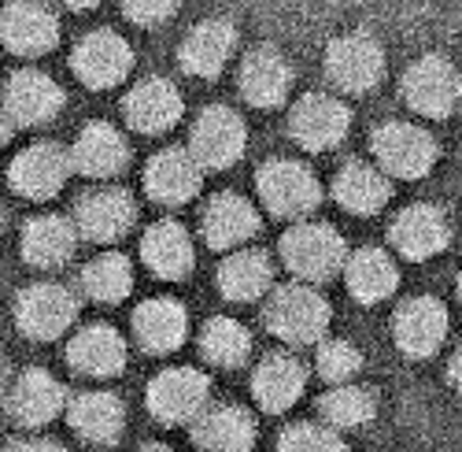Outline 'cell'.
Returning <instances> with one entry per match:
<instances>
[{
  "instance_id": "603a6c76",
  "label": "cell",
  "mask_w": 462,
  "mask_h": 452,
  "mask_svg": "<svg viewBox=\"0 0 462 452\" xmlns=\"http://www.w3.org/2000/svg\"><path fill=\"white\" fill-rule=\"evenodd\" d=\"M181 93L167 79H144L126 93V123L141 134H163L181 119Z\"/></svg>"
},
{
  "instance_id": "8d00e7d4",
  "label": "cell",
  "mask_w": 462,
  "mask_h": 452,
  "mask_svg": "<svg viewBox=\"0 0 462 452\" xmlns=\"http://www.w3.org/2000/svg\"><path fill=\"white\" fill-rule=\"evenodd\" d=\"M200 353L215 367H241L248 360V353H252V334H248L245 323L218 315L200 334Z\"/></svg>"
},
{
  "instance_id": "f6af8a7d",
  "label": "cell",
  "mask_w": 462,
  "mask_h": 452,
  "mask_svg": "<svg viewBox=\"0 0 462 452\" xmlns=\"http://www.w3.org/2000/svg\"><path fill=\"white\" fill-rule=\"evenodd\" d=\"M141 452H174V448H167V445H144Z\"/></svg>"
},
{
  "instance_id": "ab89813d",
  "label": "cell",
  "mask_w": 462,
  "mask_h": 452,
  "mask_svg": "<svg viewBox=\"0 0 462 452\" xmlns=\"http://www.w3.org/2000/svg\"><path fill=\"white\" fill-rule=\"evenodd\" d=\"M123 12L137 26H160L174 15V5H137V0H130V5H123Z\"/></svg>"
},
{
  "instance_id": "8992f818",
  "label": "cell",
  "mask_w": 462,
  "mask_h": 452,
  "mask_svg": "<svg viewBox=\"0 0 462 452\" xmlns=\"http://www.w3.org/2000/svg\"><path fill=\"white\" fill-rule=\"evenodd\" d=\"M255 190L263 204L282 219H300L307 212H315L322 204V185L311 174V167H303L296 160H271L263 164L255 174Z\"/></svg>"
},
{
  "instance_id": "83f0119b",
  "label": "cell",
  "mask_w": 462,
  "mask_h": 452,
  "mask_svg": "<svg viewBox=\"0 0 462 452\" xmlns=\"http://www.w3.org/2000/svg\"><path fill=\"white\" fill-rule=\"evenodd\" d=\"M303 386H307V367L289 353L266 356L252 374V393H255L259 408L274 411V416L278 411H289L300 400Z\"/></svg>"
},
{
  "instance_id": "f35d334b",
  "label": "cell",
  "mask_w": 462,
  "mask_h": 452,
  "mask_svg": "<svg viewBox=\"0 0 462 452\" xmlns=\"http://www.w3.org/2000/svg\"><path fill=\"white\" fill-rule=\"evenodd\" d=\"M278 452H348L337 430L319 423H296L278 438Z\"/></svg>"
},
{
  "instance_id": "836d02e7",
  "label": "cell",
  "mask_w": 462,
  "mask_h": 452,
  "mask_svg": "<svg viewBox=\"0 0 462 452\" xmlns=\"http://www.w3.org/2000/svg\"><path fill=\"white\" fill-rule=\"evenodd\" d=\"M274 282V268L266 252H255V249H245V252H234L222 259L218 268V289L226 300H259Z\"/></svg>"
},
{
  "instance_id": "5bb4252c",
  "label": "cell",
  "mask_w": 462,
  "mask_h": 452,
  "mask_svg": "<svg viewBox=\"0 0 462 452\" xmlns=\"http://www.w3.org/2000/svg\"><path fill=\"white\" fill-rule=\"evenodd\" d=\"M393 337L396 345L414 356V360H426L433 356L444 337H448V312L437 297H411L400 305L396 319H393Z\"/></svg>"
},
{
  "instance_id": "7402d4cb",
  "label": "cell",
  "mask_w": 462,
  "mask_h": 452,
  "mask_svg": "<svg viewBox=\"0 0 462 452\" xmlns=\"http://www.w3.org/2000/svg\"><path fill=\"white\" fill-rule=\"evenodd\" d=\"M67 153H70V167L89 178H111V174L126 171V164H130V145L111 123L82 127L79 141H74Z\"/></svg>"
},
{
  "instance_id": "f546056e",
  "label": "cell",
  "mask_w": 462,
  "mask_h": 452,
  "mask_svg": "<svg viewBox=\"0 0 462 452\" xmlns=\"http://www.w3.org/2000/svg\"><path fill=\"white\" fill-rule=\"evenodd\" d=\"M333 197L344 212L352 215H377L393 197V185H389V174H381L374 164H363V160H352L344 164L340 174L333 178Z\"/></svg>"
},
{
  "instance_id": "b9f144b4",
  "label": "cell",
  "mask_w": 462,
  "mask_h": 452,
  "mask_svg": "<svg viewBox=\"0 0 462 452\" xmlns=\"http://www.w3.org/2000/svg\"><path fill=\"white\" fill-rule=\"evenodd\" d=\"M448 379H451V386L462 393V345L451 353V360H448Z\"/></svg>"
},
{
  "instance_id": "44dd1931",
  "label": "cell",
  "mask_w": 462,
  "mask_h": 452,
  "mask_svg": "<svg viewBox=\"0 0 462 452\" xmlns=\"http://www.w3.org/2000/svg\"><path fill=\"white\" fill-rule=\"evenodd\" d=\"M289 89H292V67L278 49L263 45L241 60V93L248 104L278 108L289 100Z\"/></svg>"
},
{
  "instance_id": "d590c367",
  "label": "cell",
  "mask_w": 462,
  "mask_h": 452,
  "mask_svg": "<svg viewBox=\"0 0 462 452\" xmlns=\"http://www.w3.org/2000/svg\"><path fill=\"white\" fill-rule=\"evenodd\" d=\"M319 411H322V419L337 430H356V427H366L374 416H377V397L374 390L366 386H333L322 400H319Z\"/></svg>"
},
{
  "instance_id": "3957f363",
  "label": "cell",
  "mask_w": 462,
  "mask_h": 452,
  "mask_svg": "<svg viewBox=\"0 0 462 452\" xmlns=\"http://www.w3.org/2000/svg\"><path fill=\"white\" fill-rule=\"evenodd\" d=\"M374 160L381 174L396 178H426L437 164V141L430 130L414 123H384L370 137Z\"/></svg>"
},
{
  "instance_id": "74e56055",
  "label": "cell",
  "mask_w": 462,
  "mask_h": 452,
  "mask_svg": "<svg viewBox=\"0 0 462 452\" xmlns=\"http://www.w3.org/2000/svg\"><path fill=\"white\" fill-rule=\"evenodd\" d=\"M315 367L326 382L333 386H348L359 367H363V353L352 345V342H340V337H333V342H322L319 345V356H315Z\"/></svg>"
},
{
  "instance_id": "7c38bea8",
  "label": "cell",
  "mask_w": 462,
  "mask_h": 452,
  "mask_svg": "<svg viewBox=\"0 0 462 452\" xmlns=\"http://www.w3.org/2000/svg\"><path fill=\"white\" fill-rule=\"evenodd\" d=\"M70 67L89 89H111L134 71V49L115 30H93L74 45Z\"/></svg>"
},
{
  "instance_id": "7bdbcfd3",
  "label": "cell",
  "mask_w": 462,
  "mask_h": 452,
  "mask_svg": "<svg viewBox=\"0 0 462 452\" xmlns=\"http://www.w3.org/2000/svg\"><path fill=\"white\" fill-rule=\"evenodd\" d=\"M8 137H12V119H8L5 104H0V145H8Z\"/></svg>"
},
{
  "instance_id": "e575fe53",
  "label": "cell",
  "mask_w": 462,
  "mask_h": 452,
  "mask_svg": "<svg viewBox=\"0 0 462 452\" xmlns=\"http://www.w3.org/2000/svg\"><path fill=\"white\" fill-rule=\"evenodd\" d=\"M82 289L97 305H119L134 289V268L123 252H104L82 268Z\"/></svg>"
},
{
  "instance_id": "277c9868",
  "label": "cell",
  "mask_w": 462,
  "mask_h": 452,
  "mask_svg": "<svg viewBox=\"0 0 462 452\" xmlns=\"http://www.w3.org/2000/svg\"><path fill=\"white\" fill-rule=\"evenodd\" d=\"M208 397H211V382L197 367H171V371L156 374L144 393L148 411L167 427L197 423L208 411Z\"/></svg>"
},
{
  "instance_id": "30bf717a",
  "label": "cell",
  "mask_w": 462,
  "mask_h": 452,
  "mask_svg": "<svg viewBox=\"0 0 462 452\" xmlns=\"http://www.w3.org/2000/svg\"><path fill=\"white\" fill-rule=\"evenodd\" d=\"M348 127H352L348 104H340L337 97H326V93L300 97L292 104V116H289V130L307 153H326V148H337L344 137H348Z\"/></svg>"
},
{
  "instance_id": "2e32d148",
  "label": "cell",
  "mask_w": 462,
  "mask_h": 452,
  "mask_svg": "<svg viewBox=\"0 0 462 452\" xmlns=\"http://www.w3.org/2000/svg\"><path fill=\"white\" fill-rule=\"evenodd\" d=\"M200 182H204V171L192 160L189 148H163L144 167V190L156 204H171V208L189 204L200 193Z\"/></svg>"
},
{
  "instance_id": "6da1fadb",
  "label": "cell",
  "mask_w": 462,
  "mask_h": 452,
  "mask_svg": "<svg viewBox=\"0 0 462 452\" xmlns=\"http://www.w3.org/2000/svg\"><path fill=\"white\" fill-rule=\"evenodd\" d=\"M263 319H266V330H271L274 337H282V342L311 345V342H322V334L329 326V305H326V297L319 289L292 282V286L274 289Z\"/></svg>"
},
{
  "instance_id": "7dc6e473",
  "label": "cell",
  "mask_w": 462,
  "mask_h": 452,
  "mask_svg": "<svg viewBox=\"0 0 462 452\" xmlns=\"http://www.w3.org/2000/svg\"><path fill=\"white\" fill-rule=\"evenodd\" d=\"M0 226H5V212H0Z\"/></svg>"
},
{
  "instance_id": "f1b7e54d",
  "label": "cell",
  "mask_w": 462,
  "mask_h": 452,
  "mask_svg": "<svg viewBox=\"0 0 462 452\" xmlns=\"http://www.w3.org/2000/svg\"><path fill=\"white\" fill-rule=\"evenodd\" d=\"M255 231H259V212L237 193H218L215 201H208L200 215V234L211 249H237Z\"/></svg>"
},
{
  "instance_id": "ffe728a7",
  "label": "cell",
  "mask_w": 462,
  "mask_h": 452,
  "mask_svg": "<svg viewBox=\"0 0 462 452\" xmlns=\"http://www.w3.org/2000/svg\"><path fill=\"white\" fill-rule=\"evenodd\" d=\"M234 49H237V26L229 19H208L189 30L178 60L197 79H218L226 63L234 60Z\"/></svg>"
},
{
  "instance_id": "52a82bcc",
  "label": "cell",
  "mask_w": 462,
  "mask_h": 452,
  "mask_svg": "<svg viewBox=\"0 0 462 452\" xmlns=\"http://www.w3.org/2000/svg\"><path fill=\"white\" fill-rule=\"evenodd\" d=\"M403 100L418 111V116H430V119L451 116L462 100L458 67L444 56H421L403 74Z\"/></svg>"
},
{
  "instance_id": "1f68e13d",
  "label": "cell",
  "mask_w": 462,
  "mask_h": 452,
  "mask_svg": "<svg viewBox=\"0 0 462 452\" xmlns=\"http://www.w3.org/2000/svg\"><path fill=\"white\" fill-rule=\"evenodd\" d=\"M74 245H79V231L60 215H37L23 226V259L33 268H60L74 256Z\"/></svg>"
},
{
  "instance_id": "5b68a950",
  "label": "cell",
  "mask_w": 462,
  "mask_h": 452,
  "mask_svg": "<svg viewBox=\"0 0 462 452\" xmlns=\"http://www.w3.org/2000/svg\"><path fill=\"white\" fill-rule=\"evenodd\" d=\"M245 145H248L245 119L226 104L204 108L197 123H192L189 153L200 164V171H226L229 164H237L245 156Z\"/></svg>"
},
{
  "instance_id": "7a4b0ae2",
  "label": "cell",
  "mask_w": 462,
  "mask_h": 452,
  "mask_svg": "<svg viewBox=\"0 0 462 452\" xmlns=\"http://www.w3.org/2000/svg\"><path fill=\"white\" fill-rule=\"evenodd\" d=\"M285 268L303 282H326L348 263V245L326 222H296L282 238Z\"/></svg>"
},
{
  "instance_id": "bcb514c9",
  "label": "cell",
  "mask_w": 462,
  "mask_h": 452,
  "mask_svg": "<svg viewBox=\"0 0 462 452\" xmlns=\"http://www.w3.org/2000/svg\"><path fill=\"white\" fill-rule=\"evenodd\" d=\"M458 300H462V275H458Z\"/></svg>"
},
{
  "instance_id": "e0dca14e",
  "label": "cell",
  "mask_w": 462,
  "mask_h": 452,
  "mask_svg": "<svg viewBox=\"0 0 462 452\" xmlns=\"http://www.w3.org/2000/svg\"><path fill=\"white\" fill-rule=\"evenodd\" d=\"M393 249L403 252L407 259L421 263V259H433L437 252L448 249L451 241V226H448V215L433 204H411L403 208L396 219H393Z\"/></svg>"
},
{
  "instance_id": "ee69618b",
  "label": "cell",
  "mask_w": 462,
  "mask_h": 452,
  "mask_svg": "<svg viewBox=\"0 0 462 452\" xmlns=\"http://www.w3.org/2000/svg\"><path fill=\"white\" fill-rule=\"evenodd\" d=\"M5 386H8V363H5V356H0V393H5Z\"/></svg>"
},
{
  "instance_id": "8fae6325",
  "label": "cell",
  "mask_w": 462,
  "mask_h": 452,
  "mask_svg": "<svg viewBox=\"0 0 462 452\" xmlns=\"http://www.w3.org/2000/svg\"><path fill=\"white\" fill-rule=\"evenodd\" d=\"M70 153L52 141H37L30 148H23V153L12 160L8 167V182L12 190L19 197H30V201H49L56 197L67 178H70Z\"/></svg>"
},
{
  "instance_id": "4316f807",
  "label": "cell",
  "mask_w": 462,
  "mask_h": 452,
  "mask_svg": "<svg viewBox=\"0 0 462 452\" xmlns=\"http://www.w3.org/2000/svg\"><path fill=\"white\" fill-rule=\"evenodd\" d=\"M134 334L144 353H174L189 334V312L171 297H152L134 312Z\"/></svg>"
},
{
  "instance_id": "4dcf8cb0",
  "label": "cell",
  "mask_w": 462,
  "mask_h": 452,
  "mask_svg": "<svg viewBox=\"0 0 462 452\" xmlns=\"http://www.w3.org/2000/svg\"><path fill=\"white\" fill-rule=\"evenodd\" d=\"M67 419L79 430V438H86L93 445H111L123 438L126 408L115 393H82L67 404Z\"/></svg>"
},
{
  "instance_id": "ba28073f",
  "label": "cell",
  "mask_w": 462,
  "mask_h": 452,
  "mask_svg": "<svg viewBox=\"0 0 462 452\" xmlns=\"http://www.w3.org/2000/svg\"><path fill=\"white\" fill-rule=\"evenodd\" d=\"M74 319H79V300L56 282L26 286L15 300V323L33 342H56L74 326Z\"/></svg>"
},
{
  "instance_id": "ac0fdd59",
  "label": "cell",
  "mask_w": 462,
  "mask_h": 452,
  "mask_svg": "<svg viewBox=\"0 0 462 452\" xmlns=\"http://www.w3.org/2000/svg\"><path fill=\"white\" fill-rule=\"evenodd\" d=\"M74 222H79L82 238L107 245V241H119L137 222V204L126 190H93L74 208Z\"/></svg>"
},
{
  "instance_id": "9c48e42d",
  "label": "cell",
  "mask_w": 462,
  "mask_h": 452,
  "mask_svg": "<svg viewBox=\"0 0 462 452\" xmlns=\"http://www.w3.org/2000/svg\"><path fill=\"white\" fill-rule=\"evenodd\" d=\"M326 74L344 93H366L384 74V52L370 33H344L326 49Z\"/></svg>"
},
{
  "instance_id": "9a60e30c",
  "label": "cell",
  "mask_w": 462,
  "mask_h": 452,
  "mask_svg": "<svg viewBox=\"0 0 462 452\" xmlns=\"http://www.w3.org/2000/svg\"><path fill=\"white\" fill-rule=\"evenodd\" d=\"M60 42V19L42 5H15L0 8V45L15 56H45Z\"/></svg>"
},
{
  "instance_id": "d4e9b609",
  "label": "cell",
  "mask_w": 462,
  "mask_h": 452,
  "mask_svg": "<svg viewBox=\"0 0 462 452\" xmlns=\"http://www.w3.org/2000/svg\"><path fill=\"white\" fill-rule=\"evenodd\" d=\"M67 363L79 374H89V379H111V374H119L126 367L123 334L104 326V323L79 330L67 345Z\"/></svg>"
},
{
  "instance_id": "484cf974",
  "label": "cell",
  "mask_w": 462,
  "mask_h": 452,
  "mask_svg": "<svg viewBox=\"0 0 462 452\" xmlns=\"http://www.w3.org/2000/svg\"><path fill=\"white\" fill-rule=\"evenodd\" d=\"M141 259L156 278L178 282V278H185L192 271L197 252H192V238H189L185 226L163 219L156 226H148V234L141 238Z\"/></svg>"
},
{
  "instance_id": "d6986e66",
  "label": "cell",
  "mask_w": 462,
  "mask_h": 452,
  "mask_svg": "<svg viewBox=\"0 0 462 452\" xmlns=\"http://www.w3.org/2000/svg\"><path fill=\"white\" fill-rule=\"evenodd\" d=\"M67 408V390L49 371L30 367L23 371L15 386L8 390V411L19 427H45Z\"/></svg>"
},
{
  "instance_id": "4fadbf2b",
  "label": "cell",
  "mask_w": 462,
  "mask_h": 452,
  "mask_svg": "<svg viewBox=\"0 0 462 452\" xmlns=\"http://www.w3.org/2000/svg\"><path fill=\"white\" fill-rule=\"evenodd\" d=\"M63 89L52 74L45 71H15L5 86V111L19 127H45L60 116L63 108Z\"/></svg>"
},
{
  "instance_id": "cb8c5ba5",
  "label": "cell",
  "mask_w": 462,
  "mask_h": 452,
  "mask_svg": "<svg viewBox=\"0 0 462 452\" xmlns=\"http://www.w3.org/2000/svg\"><path fill=\"white\" fill-rule=\"evenodd\" d=\"M192 441L200 452H252L255 445V419L241 404H218L208 408L192 423Z\"/></svg>"
},
{
  "instance_id": "d6a6232c",
  "label": "cell",
  "mask_w": 462,
  "mask_h": 452,
  "mask_svg": "<svg viewBox=\"0 0 462 452\" xmlns=\"http://www.w3.org/2000/svg\"><path fill=\"white\" fill-rule=\"evenodd\" d=\"M344 282H348V293L359 300V305H377V300L396 293L400 271H396L389 252L359 249L348 263H344Z\"/></svg>"
},
{
  "instance_id": "60d3db41",
  "label": "cell",
  "mask_w": 462,
  "mask_h": 452,
  "mask_svg": "<svg viewBox=\"0 0 462 452\" xmlns=\"http://www.w3.org/2000/svg\"><path fill=\"white\" fill-rule=\"evenodd\" d=\"M5 452H67V448L56 445V441H49V438H19Z\"/></svg>"
}]
</instances>
